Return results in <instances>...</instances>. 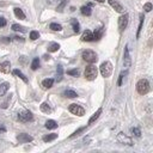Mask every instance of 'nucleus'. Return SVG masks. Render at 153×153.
<instances>
[{
    "label": "nucleus",
    "instance_id": "nucleus-1",
    "mask_svg": "<svg viewBox=\"0 0 153 153\" xmlns=\"http://www.w3.org/2000/svg\"><path fill=\"white\" fill-rule=\"evenodd\" d=\"M136 91L140 94H146L149 91V82L147 79H140L136 84Z\"/></svg>",
    "mask_w": 153,
    "mask_h": 153
},
{
    "label": "nucleus",
    "instance_id": "nucleus-29",
    "mask_svg": "<svg viewBox=\"0 0 153 153\" xmlns=\"http://www.w3.org/2000/svg\"><path fill=\"white\" fill-rule=\"evenodd\" d=\"M62 73H63V69L61 66H57V71H56V80L60 81L62 79Z\"/></svg>",
    "mask_w": 153,
    "mask_h": 153
},
{
    "label": "nucleus",
    "instance_id": "nucleus-11",
    "mask_svg": "<svg viewBox=\"0 0 153 153\" xmlns=\"http://www.w3.org/2000/svg\"><path fill=\"white\" fill-rule=\"evenodd\" d=\"M109 4H110V6L112 7V8H115L117 12H120V13H122L123 11H124V8H123V6L120 4V2H117L116 0H109Z\"/></svg>",
    "mask_w": 153,
    "mask_h": 153
},
{
    "label": "nucleus",
    "instance_id": "nucleus-35",
    "mask_svg": "<svg viewBox=\"0 0 153 153\" xmlns=\"http://www.w3.org/2000/svg\"><path fill=\"white\" fill-rule=\"evenodd\" d=\"M85 129H86L85 127H82V128H79V129H78V130H75V131H74V133H73V134H72L69 137H74V136H78V135H80V133H82Z\"/></svg>",
    "mask_w": 153,
    "mask_h": 153
},
{
    "label": "nucleus",
    "instance_id": "nucleus-44",
    "mask_svg": "<svg viewBox=\"0 0 153 153\" xmlns=\"http://www.w3.org/2000/svg\"><path fill=\"white\" fill-rule=\"evenodd\" d=\"M43 57H44V59H45V60H48V59H49V57H50V56H49V55H44V56H43Z\"/></svg>",
    "mask_w": 153,
    "mask_h": 153
},
{
    "label": "nucleus",
    "instance_id": "nucleus-24",
    "mask_svg": "<svg viewBox=\"0 0 153 153\" xmlns=\"http://www.w3.org/2000/svg\"><path fill=\"white\" fill-rule=\"evenodd\" d=\"M102 35H103V27H99V29H97L96 31H94V33H93V41L96 39H99L100 37H102Z\"/></svg>",
    "mask_w": 153,
    "mask_h": 153
},
{
    "label": "nucleus",
    "instance_id": "nucleus-23",
    "mask_svg": "<svg viewBox=\"0 0 153 153\" xmlns=\"http://www.w3.org/2000/svg\"><path fill=\"white\" fill-rule=\"evenodd\" d=\"M63 94L66 97H68V98H75V97H78V93L75 91H73V90H66Z\"/></svg>",
    "mask_w": 153,
    "mask_h": 153
},
{
    "label": "nucleus",
    "instance_id": "nucleus-38",
    "mask_svg": "<svg viewBox=\"0 0 153 153\" xmlns=\"http://www.w3.org/2000/svg\"><path fill=\"white\" fill-rule=\"evenodd\" d=\"M10 100H11V94H10V97H7V99L1 104V108L2 109H6L7 106H8V103H10Z\"/></svg>",
    "mask_w": 153,
    "mask_h": 153
},
{
    "label": "nucleus",
    "instance_id": "nucleus-28",
    "mask_svg": "<svg viewBox=\"0 0 153 153\" xmlns=\"http://www.w3.org/2000/svg\"><path fill=\"white\" fill-rule=\"evenodd\" d=\"M38 67H39V60H38V57H36V59H33L32 62H31V69H32V71H36Z\"/></svg>",
    "mask_w": 153,
    "mask_h": 153
},
{
    "label": "nucleus",
    "instance_id": "nucleus-40",
    "mask_svg": "<svg viewBox=\"0 0 153 153\" xmlns=\"http://www.w3.org/2000/svg\"><path fill=\"white\" fill-rule=\"evenodd\" d=\"M5 25H6V19L4 17H0V27H2Z\"/></svg>",
    "mask_w": 153,
    "mask_h": 153
},
{
    "label": "nucleus",
    "instance_id": "nucleus-9",
    "mask_svg": "<svg viewBox=\"0 0 153 153\" xmlns=\"http://www.w3.org/2000/svg\"><path fill=\"white\" fill-rule=\"evenodd\" d=\"M130 63H131V61H130V56H129V47L126 45L124 55H123V65H124V67H129Z\"/></svg>",
    "mask_w": 153,
    "mask_h": 153
},
{
    "label": "nucleus",
    "instance_id": "nucleus-41",
    "mask_svg": "<svg viewBox=\"0 0 153 153\" xmlns=\"http://www.w3.org/2000/svg\"><path fill=\"white\" fill-rule=\"evenodd\" d=\"M13 38H14L16 41H20V42H23V41H24L22 37H18V36H16V37H13Z\"/></svg>",
    "mask_w": 153,
    "mask_h": 153
},
{
    "label": "nucleus",
    "instance_id": "nucleus-15",
    "mask_svg": "<svg viewBox=\"0 0 153 153\" xmlns=\"http://www.w3.org/2000/svg\"><path fill=\"white\" fill-rule=\"evenodd\" d=\"M80 12L84 14V16H90L92 13V10H91V6L90 5H86V6H82L80 8Z\"/></svg>",
    "mask_w": 153,
    "mask_h": 153
},
{
    "label": "nucleus",
    "instance_id": "nucleus-37",
    "mask_svg": "<svg viewBox=\"0 0 153 153\" xmlns=\"http://www.w3.org/2000/svg\"><path fill=\"white\" fill-rule=\"evenodd\" d=\"M38 37H39V33L37 31H31L30 32V38L31 39H37Z\"/></svg>",
    "mask_w": 153,
    "mask_h": 153
},
{
    "label": "nucleus",
    "instance_id": "nucleus-34",
    "mask_svg": "<svg viewBox=\"0 0 153 153\" xmlns=\"http://www.w3.org/2000/svg\"><path fill=\"white\" fill-rule=\"evenodd\" d=\"M130 131H131V134H134L136 137H140V136H141V131H140L139 128H131Z\"/></svg>",
    "mask_w": 153,
    "mask_h": 153
},
{
    "label": "nucleus",
    "instance_id": "nucleus-16",
    "mask_svg": "<svg viewBox=\"0 0 153 153\" xmlns=\"http://www.w3.org/2000/svg\"><path fill=\"white\" fill-rule=\"evenodd\" d=\"M100 114H102V109L99 108V109H98V110H97V111H96V112L92 115V117L88 120V124H92V123H93V122H94V121H96V120L99 117V115H100Z\"/></svg>",
    "mask_w": 153,
    "mask_h": 153
},
{
    "label": "nucleus",
    "instance_id": "nucleus-10",
    "mask_svg": "<svg viewBox=\"0 0 153 153\" xmlns=\"http://www.w3.org/2000/svg\"><path fill=\"white\" fill-rule=\"evenodd\" d=\"M17 140H18L19 142H22V143H24V142H30V141H32V136L29 135V134L23 133V134H19V135L17 136Z\"/></svg>",
    "mask_w": 153,
    "mask_h": 153
},
{
    "label": "nucleus",
    "instance_id": "nucleus-32",
    "mask_svg": "<svg viewBox=\"0 0 153 153\" xmlns=\"http://www.w3.org/2000/svg\"><path fill=\"white\" fill-rule=\"evenodd\" d=\"M140 18H141V20H140V24H139V29H137V32H136V37L140 36V31H141V29H142V24H143V19H145L142 14L140 16Z\"/></svg>",
    "mask_w": 153,
    "mask_h": 153
},
{
    "label": "nucleus",
    "instance_id": "nucleus-30",
    "mask_svg": "<svg viewBox=\"0 0 153 153\" xmlns=\"http://www.w3.org/2000/svg\"><path fill=\"white\" fill-rule=\"evenodd\" d=\"M50 29L54 30V31H61L62 30V26L60 24H57V23H51L50 24Z\"/></svg>",
    "mask_w": 153,
    "mask_h": 153
},
{
    "label": "nucleus",
    "instance_id": "nucleus-45",
    "mask_svg": "<svg viewBox=\"0 0 153 153\" xmlns=\"http://www.w3.org/2000/svg\"><path fill=\"white\" fill-rule=\"evenodd\" d=\"M96 1H98V2H104L105 0H96Z\"/></svg>",
    "mask_w": 153,
    "mask_h": 153
},
{
    "label": "nucleus",
    "instance_id": "nucleus-36",
    "mask_svg": "<svg viewBox=\"0 0 153 153\" xmlns=\"http://www.w3.org/2000/svg\"><path fill=\"white\" fill-rule=\"evenodd\" d=\"M143 10H145V12H151L152 11V4L151 2H146L143 5Z\"/></svg>",
    "mask_w": 153,
    "mask_h": 153
},
{
    "label": "nucleus",
    "instance_id": "nucleus-39",
    "mask_svg": "<svg viewBox=\"0 0 153 153\" xmlns=\"http://www.w3.org/2000/svg\"><path fill=\"white\" fill-rule=\"evenodd\" d=\"M66 2H67V0H62V2L57 6V11H59V12H62V10H63V7H65Z\"/></svg>",
    "mask_w": 153,
    "mask_h": 153
},
{
    "label": "nucleus",
    "instance_id": "nucleus-22",
    "mask_svg": "<svg viewBox=\"0 0 153 153\" xmlns=\"http://www.w3.org/2000/svg\"><path fill=\"white\" fill-rule=\"evenodd\" d=\"M59 49H60V45H59L57 43H50V44L48 45V51H50V53L57 51Z\"/></svg>",
    "mask_w": 153,
    "mask_h": 153
},
{
    "label": "nucleus",
    "instance_id": "nucleus-2",
    "mask_svg": "<svg viewBox=\"0 0 153 153\" xmlns=\"http://www.w3.org/2000/svg\"><path fill=\"white\" fill-rule=\"evenodd\" d=\"M82 59L88 62V63H94L97 62L98 57H97V54L93 51V50H90V49H86L82 51Z\"/></svg>",
    "mask_w": 153,
    "mask_h": 153
},
{
    "label": "nucleus",
    "instance_id": "nucleus-20",
    "mask_svg": "<svg viewBox=\"0 0 153 153\" xmlns=\"http://www.w3.org/2000/svg\"><path fill=\"white\" fill-rule=\"evenodd\" d=\"M45 127H47L48 129H55V128H57V123H56L54 120H48V121L45 122Z\"/></svg>",
    "mask_w": 153,
    "mask_h": 153
},
{
    "label": "nucleus",
    "instance_id": "nucleus-43",
    "mask_svg": "<svg viewBox=\"0 0 153 153\" xmlns=\"http://www.w3.org/2000/svg\"><path fill=\"white\" fill-rule=\"evenodd\" d=\"M0 131H6L5 127H4V126H1V124H0Z\"/></svg>",
    "mask_w": 153,
    "mask_h": 153
},
{
    "label": "nucleus",
    "instance_id": "nucleus-27",
    "mask_svg": "<svg viewBox=\"0 0 153 153\" xmlns=\"http://www.w3.org/2000/svg\"><path fill=\"white\" fill-rule=\"evenodd\" d=\"M12 29H13L14 31H20V32H26V29H25L24 26H22V25H19V24H13V25H12Z\"/></svg>",
    "mask_w": 153,
    "mask_h": 153
},
{
    "label": "nucleus",
    "instance_id": "nucleus-13",
    "mask_svg": "<svg viewBox=\"0 0 153 153\" xmlns=\"http://www.w3.org/2000/svg\"><path fill=\"white\" fill-rule=\"evenodd\" d=\"M10 69H11V63L8 61H5V62L0 63V71L2 73L7 74V73H10Z\"/></svg>",
    "mask_w": 153,
    "mask_h": 153
},
{
    "label": "nucleus",
    "instance_id": "nucleus-31",
    "mask_svg": "<svg viewBox=\"0 0 153 153\" xmlns=\"http://www.w3.org/2000/svg\"><path fill=\"white\" fill-rule=\"evenodd\" d=\"M127 74H128V71H123V72H121V74H120V78H118V82H117V85H118V86H121V85H122L123 78H124Z\"/></svg>",
    "mask_w": 153,
    "mask_h": 153
},
{
    "label": "nucleus",
    "instance_id": "nucleus-12",
    "mask_svg": "<svg viewBox=\"0 0 153 153\" xmlns=\"http://www.w3.org/2000/svg\"><path fill=\"white\" fill-rule=\"evenodd\" d=\"M81 39H82V41H87V42L93 41V33H92V31L85 30V31L82 32V35H81Z\"/></svg>",
    "mask_w": 153,
    "mask_h": 153
},
{
    "label": "nucleus",
    "instance_id": "nucleus-8",
    "mask_svg": "<svg viewBox=\"0 0 153 153\" xmlns=\"http://www.w3.org/2000/svg\"><path fill=\"white\" fill-rule=\"evenodd\" d=\"M117 141L121 142V143H123V145L126 143V145H128V146H131V145H133L131 139H130L129 136L124 135L123 133H118V134H117Z\"/></svg>",
    "mask_w": 153,
    "mask_h": 153
},
{
    "label": "nucleus",
    "instance_id": "nucleus-26",
    "mask_svg": "<svg viewBox=\"0 0 153 153\" xmlns=\"http://www.w3.org/2000/svg\"><path fill=\"white\" fill-rule=\"evenodd\" d=\"M41 111H43L45 114H50L51 112V109H50V106L47 103H42L41 104Z\"/></svg>",
    "mask_w": 153,
    "mask_h": 153
},
{
    "label": "nucleus",
    "instance_id": "nucleus-33",
    "mask_svg": "<svg viewBox=\"0 0 153 153\" xmlns=\"http://www.w3.org/2000/svg\"><path fill=\"white\" fill-rule=\"evenodd\" d=\"M67 74L73 75V76H78L80 74V72H79V69H69V71H67Z\"/></svg>",
    "mask_w": 153,
    "mask_h": 153
},
{
    "label": "nucleus",
    "instance_id": "nucleus-5",
    "mask_svg": "<svg viewBox=\"0 0 153 153\" xmlns=\"http://www.w3.org/2000/svg\"><path fill=\"white\" fill-rule=\"evenodd\" d=\"M18 120L22 121V122H29V121L33 120V116L29 110H23L18 114Z\"/></svg>",
    "mask_w": 153,
    "mask_h": 153
},
{
    "label": "nucleus",
    "instance_id": "nucleus-19",
    "mask_svg": "<svg viewBox=\"0 0 153 153\" xmlns=\"http://www.w3.org/2000/svg\"><path fill=\"white\" fill-rule=\"evenodd\" d=\"M53 84H54V79H44L43 80V82H42V85H43V87L44 88H50L51 86H53Z\"/></svg>",
    "mask_w": 153,
    "mask_h": 153
},
{
    "label": "nucleus",
    "instance_id": "nucleus-3",
    "mask_svg": "<svg viewBox=\"0 0 153 153\" xmlns=\"http://www.w3.org/2000/svg\"><path fill=\"white\" fill-rule=\"evenodd\" d=\"M97 73H98L97 67L93 66V65H90V66H87L85 68V78L87 80H90V81H92V80H94L97 78Z\"/></svg>",
    "mask_w": 153,
    "mask_h": 153
},
{
    "label": "nucleus",
    "instance_id": "nucleus-7",
    "mask_svg": "<svg viewBox=\"0 0 153 153\" xmlns=\"http://www.w3.org/2000/svg\"><path fill=\"white\" fill-rule=\"evenodd\" d=\"M68 110H69L72 114L78 115V116H82V115L85 114V110H84L80 105H76V104H71L69 108H68Z\"/></svg>",
    "mask_w": 153,
    "mask_h": 153
},
{
    "label": "nucleus",
    "instance_id": "nucleus-14",
    "mask_svg": "<svg viewBox=\"0 0 153 153\" xmlns=\"http://www.w3.org/2000/svg\"><path fill=\"white\" fill-rule=\"evenodd\" d=\"M8 88H10V84L8 82H2L0 85V97L5 96V93L8 91Z\"/></svg>",
    "mask_w": 153,
    "mask_h": 153
},
{
    "label": "nucleus",
    "instance_id": "nucleus-42",
    "mask_svg": "<svg viewBox=\"0 0 153 153\" xmlns=\"http://www.w3.org/2000/svg\"><path fill=\"white\" fill-rule=\"evenodd\" d=\"M4 42H10L11 41V38H8V37H4V39H2Z\"/></svg>",
    "mask_w": 153,
    "mask_h": 153
},
{
    "label": "nucleus",
    "instance_id": "nucleus-25",
    "mask_svg": "<svg viewBox=\"0 0 153 153\" xmlns=\"http://www.w3.org/2000/svg\"><path fill=\"white\" fill-rule=\"evenodd\" d=\"M72 26H73V31L74 32H79L80 31V24L78 23L76 19H72Z\"/></svg>",
    "mask_w": 153,
    "mask_h": 153
},
{
    "label": "nucleus",
    "instance_id": "nucleus-18",
    "mask_svg": "<svg viewBox=\"0 0 153 153\" xmlns=\"http://www.w3.org/2000/svg\"><path fill=\"white\" fill-rule=\"evenodd\" d=\"M13 74H14L16 76L20 78V79H22L24 82H27V78H26V76H25V75H24V74H23V73H22L19 69H14V71H13Z\"/></svg>",
    "mask_w": 153,
    "mask_h": 153
},
{
    "label": "nucleus",
    "instance_id": "nucleus-17",
    "mask_svg": "<svg viewBox=\"0 0 153 153\" xmlns=\"http://www.w3.org/2000/svg\"><path fill=\"white\" fill-rule=\"evenodd\" d=\"M13 11H14V14H16L17 18H19V19H25V14H24V12H23L19 7H16Z\"/></svg>",
    "mask_w": 153,
    "mask_h": 153
},
{
    "label": "nucleus",
    "instance_id": "nucleus-6",
    "mask_svg": "<svg viewBox=\"0 0 153 153\" xmlns=\"http://www.w3.org/2000/svg\"><path fill=\"white\" fill-rule=\"evenodd\" d=\"M128 20H129V14L128 13H124L123 16H121L118 18V29H120V31H123L127 27Z\"/></svg>",
    "mask_w": 153,
    "mask_h": 153
},
{
    "label": "nucleus",
    "instance_id": "nucleus-21",
    "mask_svg": "<svg viewBox=\"0 0 153 153\" xmlns=\"http://www.w3.org/2000/svg\"><path fill=\"white\" fill-rule=\"evenodd\" d=\"M56 137H57V134H55V133H51V134H48V135L43 136V141H44V142H49V141H53V140H55Z\"/></svg>",
    "mask_w": 153,
    "mask_h": 153
},
{
    "label": "nucleus",
    "instance_id": "nucleus-4",
    "mask_svg": "<svg viewBox=\"0 0 153 153\" xmlns=\"http://www.w3.org/2000/svg\"><path fill=\"white\" fill-rule=\"evenodd\" d=\"M99 71H100V74H102L104 78L110 76V74H111V72H112V65H111V62L104 61V62L100 65Z\"/></svg>",
    "mask_w": 153,
    "mask_h": 153
}]
</instances>
